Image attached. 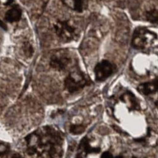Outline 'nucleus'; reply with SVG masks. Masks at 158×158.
Returning <instances> with one entry per match:
<instances>
[{"mask_svg": "<svg viewBox=\"0 0 158 158\" xmlns=\"http://www.w3.org/2000/svg\"><path fill=\"white\" fill-rule=\"evenodd\" d=\"M27 152L40 158H61L64 136L58 129L45 126L26 138Z\"/></svg>", "mask_w": 158, "mask_h": 158, "instance_id": "f257e3e1", "label": "nucleus"}, {"mask_svg": "<svg viewBox=\"0 0 158 158\" xmlns=\"http://www.w3.org/2000/svg\"><path fill=\"white\" fill-rule=\"evenodd\" d=\"M157 40V34L145 27H138L133 34L131 46L135 49L143 50Z\"/></svg>", "mask_w": 158, "mask_h": 158, "instance_id": "f03ea898", "label": "nucleus"}, {"mask_svg": "<svg viewBox=\"0 0 158 158\" xmlns=\"http://www.w3.org/2000/svg\"><path fill=\"white\" fill-rule=\"evenodd\" d=\"M91 81L81 71L70 72L64 80V86L69 93H75L90 84Z\"/></svg>", "mask_w": 158, "mask_h": 158, "instance_id": "7ed1b4c3", "label": "nucleus"}, {"mask_svg": "<svg viewBox=\"0 0 158 158\" xmlns=\"http://www.w3.org/2000/svg\"><path fill=\"white\" fill-rule=\"evenodd\" d=\"M54 29L58 38L64 42H69L77 39L79 35L77 29L69 21H58Z\"/></svg>", "mask_w": 158, "mask_h": 158, "instance_id": "20e7f679", "label": "nucleus"}, {"mask_svg": "<svg viewBox=\"0 0 158 158\" xmlns=\"http://www.w3.org/2000/svg\"><path fill=\"white\" fill-rule=\"evenodd\" d=\"M72 62L69 54L65 50H60L55 52L50 59V65L55 70L63 71L68 68Z\"/></svg>", "mask_w": 158, "mask_h": 158, "instance_id": "39448f33", "label": "nucleus"}, {"mask_svg": "<svg viewBox=\"0 0 158 158\" xmlns=\"http://www.w3.org/2000/svg\"><path fill=\"white\" fill-rule=\"evenodd\" d=\"M115 65L108 60L104 59L98 62L95 67L94 72L97 81H104L114 73Z\"/></svg>", "mask_w": 158, "mask_h": 158, "instance_id": "423d86ee", "label": "nucleus"}, {"mask_svg": "<svg viewBox=\"0 0 158 158\" xmlns=\"http://www.w3.org/2000/svg\"><path fill=\"white\" fill-rule=\"evenodd\" d=\"M101 151V148L94 147L91 144L88 137L84 138L80 143L78 148L77 158H85L90 154H98Z\"/></svg>", "mask_w": 158, "mask_h": 158, "instance_id": "0eeeda50", "label": "nucleus"}, {"mask_svg": "<svg viewBox=\"0 0 158 158\" xmlns=\"http://www.w3.org/2000/svg\"><path fill=\"white\" fill-rule=\"evenodd\" d=\"M22 16V10L19 6L15 5H14L11 9L7 11L5 13V21L10 23H13V22L19 21L21 19Z\"/></svg>", "mask_w": 158, "mask_h": 158, "instance_id": "6e6552de", "label": "nucleus"}, {"mask_svg": "<svg viewBox=\"0 0 158 158\" xmlns=\"http://www.w3.org/2000/svg\"><path fill=\"white\" fill-rule=\"evenodd\" d=\"M157 80L152 81L145 82L141 84L138 86V91L144 95H150L157 91Z\"/></svg>", "mask_w": 158, "mask_h": 158, "instance_id": "1a4fd4ad", "label": "nucleus"}, {"mask_svg": "<svg viewBox=\"0 0 158 158\" xmlns=\"http://www.w3.org/2000/svg\"><path fill=\"white\" fill-rule=\"evenodd\" d=\"M121 100L127 104L131 110H137L139 108V105L135 95L131 92H126L120 97Z\"/></svg>", "mask_w": 158, "mask_h": 158, "instance_id": "9d476101", "label": "nucleus"}, {"mask_svg": "<svg viewBox=\"0 0 158 158\" xmlns=\"http://www.w3.org/2000/svg\"><path fill=\"white\" fill-rule=\"evenodd\" d=\"M62 3L68 7L72 11L82 13L84 7V2L83 0H61Z\"/></svg>", "mask_w": 158, "mask_h": 158, "instance_id": "9b49d317", "label": "nucleus"}, {"mask_svg": "<svg viewBox=\"0 0 158 158\" xmlns=\"http://www.w3.org/2000/svg\"><path fill=\"white\" fill-rule=\"evenodd\" d=\"M147 19L151 23H157V11L156 9H152L147 13Z\"/></svg>", "mask_w": 158, "mask_h": 158, "instance_id": "f8f14e48", "label": "nucleus"}, {"mask_svg": "<svg viewBox=\"0 0 158 158\" xmlns=\"http://www.w3.org/2000/svg\"><path fill=\"white\" fill-rule=\"evenodd\" d=\"M85 127L82 125H72L70 127V132L72 134L78 135L82 133L85 131Z\"/></svg>", "mask_w": 158, "mask_h": 158, "instance_id": "ddd939ff", "label": "nucleus"}, {"mask_svg": "<svg viewBox=\"0 0 158 158\" xmlns=\"http://www.w3.org/2000/svg\"><path fill=\"white\" fill-rule=\"evenodd\" d=\"M10 151V145L7 143L0 141V157L7 155Z\"/></svg>", "mask_w": 158, "mask_h": 158, "instance_id": "4468645a", "label": "nucleus"}, {"mask_svg": "<svg viewBox=\"0 0 158 158\" xmlns=\"http://www.w3.org/2000/svg\"><path fill=\"white\" fill-rule=\"evenodd\" d=\"M23 50L24 52H25L26 55L29 56V57L33 55V53H34L33 47H32L31 44H29V42H25V43H24Z\"/></svg>", "mask_w": 158, "mask_h": 158, "instance_id": "2eb2a0df", "label": "nucleus"}, {"mask_svg": "<svg viewBox=\"0 0 158 158\" xmlns=\"http://www.w3.org/2000/svg\"><path fill=\"white\" fill-rule=\"evenodd\" d=\"M101 158H123L122 157H114V155L112 154L109 152V151H104V153H102Z\"/></svg>", "mask_w": 158, "mask_h": 158, "instance_id": "dca6fc26", "label": "nucleus"}, {"mask_svg": "<svg viewBox=\"0 0 158 158\" xmlns=\"http://www.w3.org/2000/svg\"><path fill=\"white\" fill-rule=\"evenodd\" d=\"M0 27H1L2 29H3L4 30H7V25H6V24L4 23L2 21H1V20H0Z\"/></svg>", "mask_w": 158, "mask_h": 158, "instance_id": "f3484780", "label": "nucleus"}, {"mask_svg": "<svg viewBox=\"0 0 158 158\" xmlns=\"http://www.w3.org/2000/svg\"><path fill=\"white\" fill-rule=\"evenodd\" d=\"M10 158H24V157L22 155H20V154L15 153V154H14V155H12Z\"/></svg>", "mask_w": 158, "mask_h": 158, "instance_id": "a211bd4d", "label": "nucleus"}, {"mask_svg": "<svg viewBox=\"0 0 158 158\" xmlns=\"http://www.w3.org/2000/svg\"><path fill=\"white\" fill-rule=\"evenodd\" d=\"M13 1H14V0H7V2L5 3V5H11V4L13 2Z\"/></svg>", "mask_w": 158, "mask_h": 158, "instance_id": "6ab92c4d", "label": "nucleus"}]
</instances>
